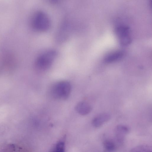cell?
<instances>
[{"label":"cell","mask_w":152,"mask_h":152,"mask_svg":"<svg viewBox=\"0 0 152 152\" xmlns=\"http://www.w3.org/2000/svg\"><path fill=\"white\" fill-rule=\"evenodd\" d=\"M129 152H152V149L148 145H140L133 148Z\"/></svg>","instance_id":"obj_7"},{"label":"cell","mask_w":152,"mask_h":152,"mask_svg":"<svg viewBox=\"0 0 152 152\" xmlns=\"http://www.w3.org/2000/svg\"><path fill=\"white\" fill-rule=\"evenodd\" d=\"M64 142L61 140L56 144L52 152H64Z\"/></svg>","instance_id":"obj_9"},{"label":"cell","mask_w":152,"mask_h":152,"mask_svg":"<svg viewBox=\"0 0 152 152\" xmlns=\"http://www.w3.org/2000/svg\"><path fill=\"white\" fill-rule=\"evenodd\" d=\"M57 55L56 52L53 50L46 51L40 55L36 62L37 68L44 70L48 69L51 65Z\"/></svg>","instance_id":"obj_2"},{"label":"cell","mask_w":152,"mask_h":152,"mask_svg":"<svg viewBox=\"0 0 152 152\" xmlns=\"http://www.w3.org/2000/svg\"><path fill=\"white\" fill-rule=\"evenodd\" d=\"M104 147L107 152H114L116 150V146L114 143L110 140H107L103 143Z\"/></svg>","instance_id":"obj_8"},{"label":"cell","mask_w":152,"mask_h":152,"mask_svg":"<svg viewBox=\"0 0 152 152\" xmlns=\"http://www.w3.org/2000/svg\"><path fill=\"white\" fill-rule=\"evenodd\" d=\"M71 90V86L68 81L59 82L52 87L51 94L53 97L57 99L65 100L69 97Z\"/></svg>","instance_id":"obj_1"},{"label":"cell","mask_w":152,"mask_h":152,"mask_svg":"<svg viewBox=\"0 0 152 152\" xmlns=\"http://www.w3.org/2000/svg\"><path fill=\"white\" fill-rule=\"evenodd\" d=\"M33 23L35 28L40 31L48 30L50 25L49 17L42 12H39L35 15L33 19Z\"/></svg>","instance_id":"obj_3"},{"label":"cell","mask_w":152,"mask_h":152,"mask_svg":"<svg viewBox=\"0 0 152 152\" xmlns=\"http://www.w3.org/2000/svg\"><path fill=\"white\" fill-rule=\"evenodd\" d=\"M92 109L91 106L87 102H80L75 107L77 112L82 115H85L89 113Z\"/></svg>","instance_id":"obj_6"},{"label":"cell","mask_w":152,"mask_h":152,"mask_svg":"<svg viewBox=\"0 0 152 152\" xmlns=\"http://www.w3.org/2000/svg\"><path fill=\"white\" fill-rule=\"evenodd\" d=\"M110 118V115L108 113L101 114L93 119L92 121V125L95 127H100L109 121Z\"/></svg>","instance_id":"obj_5"},{"label":"cell","mask_w":152,"mask_h":152,"mask_svg":"<svg viewBox=\"0 0 152 152\" xmlns=\"http://www.w3.org/2000/svg\"><path fill=\"white\" fill-rule=\"evenodd\" d=\"M129 131L128 127L126 126L123 125L117 126L115 129V133L117 141L120 143L123 142Z\"/></svg>","instance_id":"obj_4"}]
</instances>
